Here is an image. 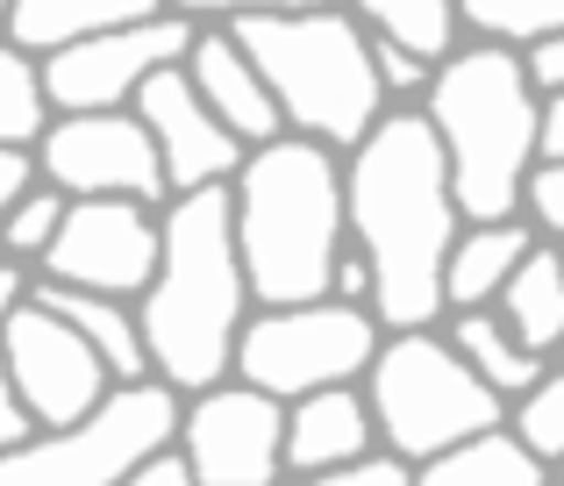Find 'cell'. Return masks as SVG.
I'll use <instances>...</instances> for the list:
<instances>
[{"label": "cell", "mask_w": 564, "mask_h": 486, "mask_svg": "<svg viewBox=\"0 0 564 486\" xmlns=\"http://www.w3.org/2000/svg\"><path fill=\"white\" fill-rule=\"evenodd\" d=\"M457 201L443 151L414 108H386L344 158V244L372 272L379 330H429L443 315V258L457 244Z\"/></svg>", "instance_id": "6da1fadb"}, {"label": "cell", "mask_w": 564, "mask_h": 486, "mask_svg": "<svg viewBox=\"0 0 564 486\" xmlns=\"http://www.w3.org/2000/svg\"><path fill=\"white\" fill-rule=\"evenodd\" d=\"M243 322H250V287L229 244V186L165 201L158 272L137 293V336L143 358H151V379L172 393L221 387Z\"/></svg>", "instance_id": "7a4b0ae2"}, {"label": "cell", "mask_w": 564, "mask_h": 486, "mask_svg": "<svg viewBox=\"0 0 564 486\" xmlns=\"http://www.w3.org/2000/svg\"><path fill=\"white\" fill-rule=\"evenodd\" d=\"M229 244L258 307L329 301V264L344 250V158L307 137L250 151L229 180Z\"/></svg>", "instance_id": "3957f363"}, {"label": "cell", "mask_w": 564, "mask_h": 486, "mask_svg": "<svg viewBox=\"0 0 564 486\" xmlns=\"http://www.w3.org/2000/svg\"><path fill=\"white\" fill-rule=\"evenodd\" d=\"M414 115L443 151L457 223H514L522 180L536 165V94H529L514 51L457 43L451 65L429 72V94Z\"/></svg>", "instance_id": "277c9868"}, {"label": "cell", "mask_w": 564, "mask_h": 486, "mask_svg": "<svg viewBox=\"0 0 564 486\" xmlns=\"http://www.w3.org/2000/svg\"><path fill=\"white\" fill-rule=\"evenodd\" d=\"M221 29L272 94L279 129L322 143L329 158H350L379 129L386 94L372 79V43L358 14H229Z\"/></svg>", "instance_id": "5b68a950"}, {"label": "cell", "mask_w": 564, "mask_h": 486, "mask_svg": "<svg viewBox=\"0 0 564 486\" xmlns=\"http://www.w3.org/2000/svg\"><path fill=\"white\" fill-rule=\"evenodd\" d=\"M365 415H372L386 458H400L414 473V465L500 430L508 401H494L436 330H400L379 336L372 365H365Z\"/></svg>", "instance_id": "8992f818"}, {"label": "cell", "mask_w": 564, "mask_h": 486, "mask_svg": "<svg viewBox=\"0 0 564 486\" xmlns=\"http://www.w3.org/2000/svg\"><path fill=\"white\" fill-rule=\"evenodd\" d=\"M379 322L365 307H336V301H307V307H258L236 330V358L229 379L264 401H307L322 387H358L365 365L379 350Z\"/></svg>", "instance_id": "52a82bcc"}, {"label": "cell", "mask_w": 564, "mask_h": 486, "mask_svg": "<svg viewBox=\"0 0 564 486\" xmlns=\"http://www.w3.org/2000/svg\"><path fill=\"white\" fill-rule=\"evenodd\" d=\"M180 430V393L143 379V387H115L72 430H36L29 444L0 451V486H115L129 465L172 444Z\"/></svg>", "instance_id": "ba28073f"}, {"label": "cell", "mask_w": 564, "mask_h": 486, "mask_svg": "<svg viewBox=\"0 0 564 486\" xmlns=\"http://www.w3.org/2000/svg\"><path fill=\"white\" fill-rule=\"evenodd\" d=\"M193 36H200V22L151 8V14H137V22L108 29V36L72 43V51H57V57H43V65H36L43 108H51V115H122L129 100H137L143 79L186 65Z\"/></svg>", "instance_id": "9c48e42d"}, {"label": "cell", "mask_w": 564, "mask_h": 486, "mask_svg": "<svg viewBox=\"0 0 564 486\" xmlns=\"http://www.w3.org/2000/svg\"><path fill=\"white\" fill-rule=\"evenodd\" d=\"M36 180L65 201H137V208H165V172L143 137L137 115H57L29 151Z\"/></svg>", "instance_id": "30bf717a"}, {"label": "cell", "mask_w": 564, "mask_h": 486, "mask_svg": "<svg viewBox=\"0 0 564 486\" xmlns=\"http://www.w3.org/2000/svg\"><path fill=\"white\" fill-rule=\"evenodd\" d=\"M43 287L100 293V301H137L158 272V208L137 201H65L51 250H43Z\"/></svg>", "instance_id": "8fae6325"}, {"label": "cell", "mask_w": 564, "mask_h": 486, "mask_svg": "<svg viewBox=\"0 0 564 486\" xmlns=\"http://www.w3.org/2000/svg\"><path fill=\"white\" fill-rule=\"evenodd\" d=\"M279 430H286V408L236 387V379H221V387L180 401L172 451H180V465L193 473V486H279L286 479Z\"/></svg>", "instance_id": "7c38bea8"}, {"label": "cell", "mask_w": 564, "mask_h": 486, "mask_svg": "<svg viewBox=\"0 0 564 486\" xmlns=\"http://www.w3.org/2000/svg\"><path fill=\"white\" fill-rule=\"evenodd\" d=\"M0 372L14 379V393H22L36 430H72V422H86L115 393L108 372H100V358L51 315V307L29 301V293H22V307L0 322Z\"/></svg>", "instance_id": "4fadbf2b"}, {"label": "cell", "mask_w": 564, "mask_h": 486, "mask_svg": "<svg viewBox=\"0 0 564 486\" xmlns=\"http://www.w3.org/2000/svg\"><path fill=\"white\" fill-rule=\"evenodd\" d=\"M129 115H137L143 137H151L158 172H165V194L172 201H180V194H207V186H229L236 165L250 158L243 143H236L229 129H221L215 115L193 100V86H186L180 65L158 72V79H143L137 100H129Z\"/></svg>", "instance_id": "5bb4252c"}, {"label": "cell", "mask_w": 564, "mask_h": 486, "mask_svg": "<svg viewBox=\"0 0 564 486\" xmlns=\"http://www.w3.org/2000/svg\"><path fill=\"white\" fill-rule=\"evenodd\" d=\"M180 72H186L193 100H200V108L215 115V122L229 129V137L243 143V151H264V143H279V137H286V129H279L272 94H264V86H258V72L243 65V51L229 43V29H200Z\"/></svg>", "instance_id": "9a60e30c"}, {"label": "cell", "mask_w": 564, "mask_h": 486, "mask_svg": "<svg viewBox=\"0 0 564 486\" xmlns=\"http://www.w3.org/2000/svg\"><path fill=\"white\" fill-rule=\"evenodd\" d=\"M379 436L372 415H365V393L358 387H322L307 401H286V430H279V465L293 479H322V473H344V465L372 458Z\"/></svg>", "instance_id": "2e32d148"}, {"label": "cell", "mask_w": 564, "mask_h": 486, "mask_svg": "<svg viewBox=\"0 0 564 486\" xmlns=\"http://www.w3.org/2000/svg\"><path fill=\"white\" fill-rule=\"evenodd\" d=\"M29 301L51 307L57 322H65L72 336H79L86 350L100 358V372H108V387H143L151 379V358H143V336H137V315H129L122 301H100V293H72V287H29Z\"/></svg>", "instance_id": "e0dca14e"}, {"label": "cell", "mask_w": 564, "mask_h": 486, "mask_svg": "<svg viewBox=\"0 0 564 486\" xmlns=\"http://www.w3.org/2000/svg\"><path fill=\"white\" fill-rule=\"evenodd\" d=\"M536 229L514 215V223H465L443 258V307L451 315H471V307H494V293L508 287V272L529 258Z\"/></svg>", "instance_id": "ac0fdd59"}, {"label": "cell", "mask_w": 564, "mask_h": 486, "mask_svg": "<svg viewBox=\"0 0 564 486\" xmlns=\"http://www.w3.org/2000/svg\"><path fill=\"white\" fill-rule=\"evenodd\" d=\"M137 14H151V8H137V0H14L0 14V43L22 51L29 65H43V57L72 51L86 36H108V29L137 22Z\"/></svg>", "instance_id": "d6986e66"}, {"label": "cell", "mask_w": 564, "mask_h": 486, "mask_svg": "<svg viewBox=\"0 0 564 486\" xmlns=\"http://www.w3.org/2000/svg\"><path fill=\"white\" fill-rule=\"evenodd\" d=\"M494 301H500L494 322L514 344L536 350V358H557V344H564V250L529 244V258L508 272V287H500Z\"/></svg>", "instance_id": "ffe728a7"}, {"label": "cell", "mask_w": 564, "mask_h": 486, "mask_svg": "<svg viewBox=\"0 0 564 486\" xmlns=\"http://www.w3.org/2000/svg\"><path fill=\"white\" fill-rule=\"evenodd\" d=\"M443 344L465 358V372L479 379L494 401H522L529 387H536L543 372H551V358H536V350H522L508 330L494 322V307H471V315H451V336Z\"/></svg>", "instance_id": "44dd1931"}, {"label": "cell", "mask_w": 564, "mask_h": 486, "mask_svg": "<svg viewBox=\"0 0 564 486\" xmlns=\"http://www.w3.org/2000/svg\"><path fill=\"white\" fill-rule=\"evenodd\" d=\"M414 486H551V473H543L508 430H486V436H471V444L443 451V458L414 465Z\"/></svg>", "instance_id": "7402d4cb"}, {"label": "cell", "mask_w": 564, "mask_h": 486, "mask_svg": "<svg viewBox=\"0 0 564 486\" xmlns=\"http://www.w3.org/2000/svg\"><path fill=\"white\" fill-rule=\"evenodd\" d=\"M358 29L365 36H379V43H393V51H408L414 65H451L457 57V8L451 0H372V8L358 14Z\"/></svg>", "instance_id": "603a6c76"}, {"label": "cell", "mask_w": 564, "mask_h": 486, "mask_svg": "<svg viewBox=\"0 0 564 486\" xmlns=\"http://www.w3.org/2000/svg\"><path fill=\"white\" fill-rule=\"evenodd\" d=\"M457 29H471V43L522 57L564 29V0H471V8H457Z\"/></svg>", "instance_id": "cb8c5ba5"}, {"label": "cell", "mask_w": 564, "mask_h": 486, "mask_svg": "<svg viewBox=\"0 0 564 486\" xmlns=\"http://www.w3.org/2000/svg\"><path fill=\"white\" fill-rule=\"evenodd\" d=\"M43 129H51V108H43L36 65H29L22 51H8V43H0V151L29 158Z\"/></svg>", "instance_id": "d4e9b609"}, {"label": "cell", "mask_w": 564, "mask_h": 486, "mask_svg": "<svg viewBox=\"0 0 564 486\" xmlns=\"http://www.w3.org/2000/svg\"><path fill=\"white\" fill-rule=\"evenodd\" d=\"M500 430H508L514 444H522L529 458L551 473V465L564 458V365H551V372H543L536 387L514 401V422H500Z\"/></svg>", "instance_id": "484cf974"}, {"label": "cell", "mask_w": 564, "mask_h": 486, "mask_svg": "<svg viewBox=\"0 0 564 486\" xmlns=\"http://www.w3.org/2000/svg\"><path fill=\"white\" fill-rule=\"evenodd\" d=\"M57 223H65V194H51L43 180H29L22 194L8 201V215H0V258L22 264V258H43L57 237Z\"/></svg>", "instance_id": "4316f807"}, {"label": "cell", "mask_w": 564, "mask_h": 486, "mask_svg": "<svg viewBox=\"0 0 564 486\" xmlns=\"http://www.w3.org/2000/svg\"><path fill=\"white\" fill-rule=\"evenodd\" d=\"M514 215L536 229V244H564V165H543V158H536V165H529V180H522Z\"/></svg>", "instance_id": "83f0119b"}, {"label": "cell", "mask_w": 564, "mask_h": 486, "mask_svg": "<svg viewBox=\"0 0 564 486\" xmlns=\"http://www.w3.org/2000/svg\"><path fill=\"white\" fill-rule=\"evenodd\" d=\"M365 43H372V79H379L386 108H393V100L429 94V65H414L408 51H393V43H379V36H365Z\"/></svg>", "instance_id": "f1b7e54d"}, {"label": "cell", "mask_w": 564, "mask_h": 486, "mask_svg": "<svg viewBox=\"0 0 564 486\" xmlns=\"http://www.w3.org/2000/svg\"><path fill=\"white\" fill-rule=\"evenodd\" d=\"M293 486H414V473L400 458H386V451H372V458L344 465V473H322V479H293Z\"/></svg>", "instance_id": "f546056e"}, {"label": "cell", "mask_w": 564, "mask_h": 486, "mask_svg": "<svg viewBox=\"0 0 564 486\" xmlns=\"http://www.w3.org/2000/svg\"><path fill=\"white\" fill-rule=\"evenodd\" d=\"M514 65H522V79H529V94H536V100L564 94V29H557V36H543L536 51H522Z\"/></svg>", "instance_id": "4dcf8cb0"}, {"label": "cell", "mask_w": 564, "mask_h": 486, "mask_svg": "<svg viewBox=\"0 0 564 486\" xmlns=\"http://www.w3.org/2000/svg\"><path fill=\"white\" fill-rule=\"evenodd\" d=\"M115 486H193V473H186V465H180V451H151V458H143V465H129V473L122 479H115Z\"/></svg>", "instance_id": "1f68e13d"}, {"label": "cell", "mask_w": 564, "mask_h": 486, "mask_svg": "<svg viewBox=\"0 0 564 486\" xmlns=\"http://www.w3.org/2000/svg\"><path fill=\"white\" fill-rule=\"evenodd\" d=\"M536 158L543 165H564V94L536 100Z\"/></svg>", "instance_id": "d6a6232c"}, {"label": "cell", "mask_w": 564, "mask_h": 486, "mask_svg": "<svg viewBox=\"0 0 564 486\" xmlns=\"http://www.w3.org/2000/svg\"><path fill=\"white\" fill-rule=\"evenodd\" d=\"M29 436H36V422H29V408H22V393H14V379L0 372V451L29 444Z\"/></svg>", "instance_id": "836d02e7"}, {"label": "cell", "mask_w": 564, "mask_h": 486, "mask_svg": "<svg viewBox=\"0 0 564 486\" xmlns=\"http://www.w3.org/2000/svg\"><path fill=\"white\" fill-rule=\"evenodd\" d=\"M29 180H36V165H29V158H14V151H0V215H8V201L22 194Z\"/></svg>", "instance_id": "e575fe53"}, {"label": "cell", "mask_w": 564, "mask_h": 486, "mask_svg": "<svg viewBox=\"0 0 564 486\" xmlns=\"http://www.w3.org/2000/svg\"><path fill=\"white\" fill-rule=\"evenodd\" d=\"M22 293H29V272H22V264H8V258H0V322H8L14 307H22Z\"/></svg>", "instance_id": "d590c367"}, {"label": "cell", "mask_w": 564, "mask_h": 486, "mask_svg": "<svg viewBox=\"0 0 564 486\" xmlns=\"http://www.w3.org/2000/svg\"><path fill=\"white\" fill-rule=\"evenodd\" d=\"M551 486H564V458H557V465H551Z\"/></svg>", "instance_id": "8d00e7d4"}, {"label": "cell", "mask_w": 564, "mask_h": 486, "mask_svg": "<svg viewBox=\"0 0 564 486\" xmlns=\"http://www.w3.org/2000/svg\"><path fill=\"white\" fill-rule=\"evenodd\" d=\"M0 14H8V8H0Z\"/></svg>", "instance_id": "74e56055"}]
</instances>
